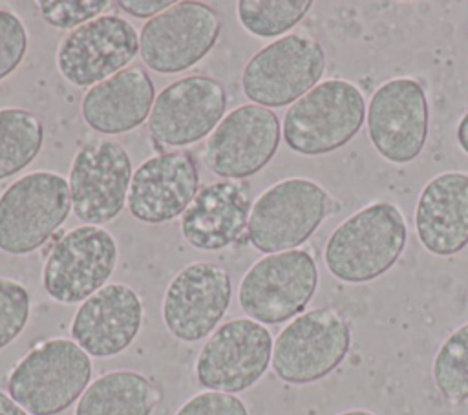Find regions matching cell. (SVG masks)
Wrapping results in <instances>:
<instances>
[{"label": "cell", "mask_w": 468, "mask_h": 415, "mask_svg": "<svg viewBox=\"0 0 468 415\" xmlns=\"http://www.w3.org/2000/svg\"><path fill=\"white\" fill-rule=\"evenodd\" d=\"M132 176V159L122 144L112 139L86 143L69 166L73 214L97 227L115 219L128 201Z\"/></svg>", "instance_id": "7c38bea8"}, {"label": "cell", "mask_w": 468, "mask_h": 415, "mask_svg": "<svg viewBox=\"0 0 468 415\" xmlns=\"http://www.w3.org/2000/svg\"><path fill=\"white\" fill-rule=\"evenodd\" d=\"M318 285L314 258L302 249L267 254L239 282L238 303L258 324H282L311 302Z\"/></svg>", "instance_id": "ba28073f"}, {"label": "cell", "mask_w": 468, "mask_h": 415, "mask_svg": "<svg viewBox=\"0 0 468 415\" xmlns=\"http://www.w3.org/2000/svg\"><path fill=\"white\" fill-rule=\"evenodd\" d=\"M0 415H29L20 404H16L7 393L0 389Z\"/></svg>", "instance_id": "1f68e13d"}, {"label": "cell", "mask_w": 468, "mask_h": 415, "mask_svg": "<svg viewBox=\"0 0 468 415\" xmlns=\"http://www.w3.org/2000/svg\"><path fill=\"white\" fill-rule=\"evenodd\" d=\"M139 53V35L122 16L101 15L71 29L57 48V68L66 82L95 86L124 69Z\"/></svg>", "instance_id": "5bb4252c"}, {"label": "cell", "mask_w": 468, "mask_h": 415, "mask_svg": "<svg viewBox=\"0 0 468 415\" xmlns=\"http://www.w3.org/2000/svg\"><path fill=\"white\" fill-rule=\"evenodd\" d=\"M174 415H249L241 399L221 391H203L190 397Z\"/></svg>", "instance_id": "f546056e"}, {"label": "cell", "mask_w": 468, "mask_h": 415, "mask_svg": "<svg viewBox=\"0 0 468 415\" xmlns=\"http://www.w3.org/2000/svg\"><path fill=\"white\" fill-rule=\"evenodd\" d=\"M428 121L426 91L410 77L386 80L367 104L369 141L386 161L395 165H406L422 152Z\"/></svg>", "instance_id": "2e32d148"}, {"label": "cell", "mask_w": 468, "mask_h": 415, "mask_svg": "<svg viewBox=\"0 0 468 415\" xmlns=\"http://www.w3.org/2000/svg\"><path fill=\"white\" fill-rule=\"evenodd\" d=\"M366 104L360 90L344 79L318 82L289 106L282 133L302 155H325L347 144L362 128Z\"/></svg>", "instance_id": "277c9868"}, {"label": "cell", "mask_w": 468, "mask_h": 415, "mask_svg": "<svg viewBox=\"0 0 468 415\" xmlns=\"http://www.w3.org/2000/svg\"><path fill=\"white\" fill-rule=\"evenodd\" d=\"M199 190V170L185 150L161 152L143 161L132 176L128 210L143 223H165L188 208Z\"/></svg>", "instance_id": "ac0fdd59"}, {"label": "cell", "mask_w": 468, "mask_h": 415, "mask_svg": "<svg viewBox=\"0 0 468 415\" xmlns=\"http://www.w3.org/2000/svg\"><path fill=\"white\" fill-rule=\"evenodd\" d=\"M26 49L27 29L22 18L9 9H0V80L20 66Z\"/></svg>", "instance_id": "f1b7e54d"}, {"label": "cell", "mask_w": 468, "mask_h": 415, "mask_svg": "<svg viewBox=\"0 0 468 415\" xmlns=\"http://www.w3.org/2000/svg\"><path fill=\"white\" fill-rule=\"evenodd\" d=\"M71 210L64 176L38 170L15 179L0 194V250L22 256L42 247Z\"/></svg>", "instance_id": "5b68a950"}, {"label": "cell", "mask_w": 468, "mask_h": 415, "mask_svg": "<svg viewBox=\"0 0 468 415\" xmlns=\"http://www.w3.org/2000/svg\"><path fill=\"white\" fill-rule=\"evenodd\" d=\"M159 388L143 373L115 369L95 378L75 406V415H152Z\"/></svg>", "instance_id": "603a6c76"}, {"label": "cell", "mask_w": 468, "mask_h": 415, "mask_svg": "<svg viewBox=\"0 0 468 415\" xmlns=\"http://www.w3.org/2000/svg\"><path fill=\"white\" fill-rule=\"evenodd\" d=\"M143 325V302L124 283H106L86 298L73 314L69 333L90 356L108 358L122 353Z\"/></svg>", "instance_id": "d6986e66"}, {"label": "cell", "mask_w": 468, "mask_h": 415, "mask_svg": "<svg viewBox=\"0 0 468 415\" xmlns=\"http://www.w3.org/2000/svg\"><path fill=\"white\" fill-rule=\"evenodd\" d=\"M227 110V91L207 75H188L165 86L152 104L148 133L165 146H186L216 130Z\"/></svg>", "instance_id": "e0dca14e"}, {"label": "cell", "mask_w": 468, "mask_h": 415, "mask_svg": "<svg viewBox=\"0 0 468 415\" xmlns=\"http://www.w3.org/2000/svg\"><path fill=\"white\" fill-rule=\"evenodd\" d=\"M311 0H239L236 15L245 31L260 38L285 37L311 9Z\"/></svg>", "instance_id": "d4e9b609"}, {"label": "cell", "mask_w": 468, "mask_h": 415, "mask_svg": "<svg viewBox=\"0 0 468 415\" xmlns=\"http://www.w3.org/2000/svg\"><path fill=\"white\" fill-rule=\"evenodd\" d=\"M155 101L150 75L141 68H124L91 86L82 99L84 122L104 135H117L141 126Z\"/></svg>", "instance_id": "7402d4cb"}, {"label": "cell", "mask_w": 468, "mask_h": 415, "mask_svg": "<svg viewBox=\"0 0 468 415\" xmlns=\"http://www.w3.org/2000/svg\"><path fill=\"white\" fill-rule=\"evenodd\" d=\"M44 143L42 121L24 108H0V181L24 170Z\"/></svg>", "instance_id": "cb8c5ba5"}, {"label": "cell", "mask_w": 468, "mask_h": 415, "mask_svg": "<svg viewBox=\"0 0 468 415\" xmlns=\"http://www.w3.org/2000/svg\"><path fill=\"white\" fill-rule=\"evenodd\" d=\"M455 135H457V143H459L461 150L468 155V112H464V115L461 117Z\"/></svg>", "instance_id": "d6a6232c"}, {"label": "cell", "mask_w": 468, "mask_h": 415, "mask_svg": "<svg viewBox=\"0 0 468 415\" xmlns=\"http://www.w3.org/2000/svg\"><path fill=\"white\" fill-rule=\"evenodd\" d=\"M232 298L227 269L210 261L185 265L168 283L161 314L166 329L181 342H197L212 335Z\"/></svg>", "instance_id": "9a60e30c"}, {"label": "cell", "mask_w": 468, "mask_h": 415, "mask_svg": "<svg viewBox=\"0 0 468 415\" xmlns=\"http://www.w3.org/2000/svg\"><path fill=\"white\" fill-rule=\"evenodd\" d=\"M115 238L97 225H80L51 247L42 287L58 303H80L106 285L117 265Z\"/></svg>", "instance_id": "9c48e42d"}, {"label": "cell", "mask_w": 468, "mask_h": 415, "mask_svg": "<svg viewBox=\"0 0 468 415\" xmlns=\"http://www.w3.org/2000/svg\"><path fill=\"white\" fill-rule=\"evenodd\" d=\"M415 230L435 256H452L468 245V176L444 172L430 179L415 207Z\"/></svg>", "instance_id": "44dd1931"}, {"label": "cell", "mask_w": 468, "mask_h": 415, "mask_svg": "<svg viewBox=\"0 0 468 415\" xmlns=\"http://www.w3.org/2000/svg\"><path fill=\"white\" fill-rule=\"evenodd\" d=\"M29 309L27 289L13 278L0 276V349L9 346L26 329Z\"/></svg>", "instance_id": "4316f807"}, {"label": "cell", "mask_w": 468, "mask_h": 415, "mask_svg": "<svg viewBox=\"0 0 468 415\" xmlns=\"http://www.w3.org/2000/svg\"><path fill=\"white\" fill-rule=\"evenodd\" d=\"M221 20L203 2H174L150 18L139 33V55L157 73H179L197 64L216 46Z\"/></svg>", "instance_id": "8fae6325"}, {"label": "cell", "mask_w": 468, "mask_h": 415, "mask_svg": "<svg viewBox=\"0 0 468 415\" xmlns=\"http://www.w3.org/2000/svg\"><path fill=\"white\" fill-rule=\"evenodd\" d=\"M90 378V355L73 340L49 338L11 369L7 393L29 415H58L82 397Z\"/></svg>", "instance_id": "3957f363"}, {"label": "cell", "mask_w": 468, "mask_h": 415, "mask_svg": "<svg viewBox=\"0 0 468 415\" xmlns=\"http://www.w3.org/2000/svg\"><path fill=\"white\" fill-rule=\"evenodd\" d=\"M280 135L282 124L271 108L241 104L229 112L208 135L203 163L221 179L241 181L274 157Z\"/></svg>", "instance_id": "4fadbf2b"}, {"label": "cell", "mask_w": 468, "mask_h": 415, "mask_svg": "<svg viewBox=\"0 0 468 415\" xmlns=\"http://www.w3.org/2000/svg\"><path fill=\"white\" fill-rule=\"evenodd\" d=\"M272 336L263 324L234 318L219 325L201 347L196 378L208 391L239 393L252 388L272 358Z\"/></svg>", "instance_id": "30bf717a"}, {"label": "cell", "mask_w": 468, "mask_h": 415, "mask_svg": "<svg viewBox=\"0 0 468 415\" xmlns=\"http://www.w3.org/2000/svg\"><path fill=\"white\" fill-rule=\"evenodd\" d=\"M172 0H119L117 5L135 18H154L155 15L168 9Z\"/></svg>", "instance_id": "4dcf8cb0"}, {"label": "cell", "mask_w": 468, "mask_h": 415, "mask_svg": "<svg viewBox=\"0 0 468 415\" xmlns=\"http://www.w3.org/2000/svg\"><path fill=\"white\" fill-rule=\"evenodd\" d=\"M338 208V201L316 181L287 177L256 197L249 214L247 238L263 254L292 250Z\"/></svg>", "instance_id": "7a4b0ae2"}, {"label": "cell", "mask_w": 468, "mask_h": 415, "mask_svg": "<svg viewBox=\"0 0 468 415\" xmlns=\"http://www.w3.org/2000/svg\"><path fill=\"white\" fill-rule=\"evenodd\" d=\"M112 2L108 0H38V11L46 24L57 29H75L97 18Z\"/></svg>", "instance_id": "83f0119b"}, {"label": "cell", "mask_w": 468, "mask_h": 415, "mask_svg": "<svg viewBox=\"0 0 468 415\" xmlns=\"http://www.w3.org/2000/svg\"><path fill=\"white\" fill-rule=\"evenodd\" d=\"M249 188L241 181L221 179L201 186L181 216V234L197 250H221L247 230Z\"/></svg>", "instance_id": "ffe728a7"}, {"label": "cell", "mask_w": 468, "mask_h": 415, "mask_svg": "<svg viewBox=\"0 0 468 415\" xmlns=\"http://www.w3.org/2000/svg\"><path fill=\"white\" fill-rule=\"evenodd\" d=\"M433 380L446 400H468V322L439 347L433 358Z\"/></svg>", "instance_id": "484cf974"}, {"label": "cell", "mask_w": 468, "mask_h": 415, "mask_svg": "<svg viewBox=\"0 0 468 415\" xmlns=\"http://www.w3.org/2000/svg\"><path fill=\"white\" fill-rule=\"evenodd\" d=\"M338 415H375V413H371L367 410H347V411H342Z\"/></svg>", "instance_id": "836d02e7"}, {"label": "cell", "mask_w": 468, "mask_h": 415, "mask_svg": "<svg viewBox=\"0 0 468 415\" xmlns=\"http://www.w3.org/2000/svg\"><path fill=\"white\" fill-rule=\"evenodd\" d=\"M324 69L325 51L318 40L291 33L250 57L241 73V90L252 104L282 108L313 90Z\"/></svg>", "instance_id": "52a82bcc"}, {"label": "cell", "mask_w": 468, "mask_h": 415, "mask_svg": "<svg viewBox=\"0 0 468 415\" xmlns=\"http://www.w3.org/2000/svg\"><path fill=\"white\" fill-rule=\"evenodd\" d=\"M351 347L347 320L333 307L294 316L272 344V369L287 384H311L327 377Z\"/></svg>", "instance_id": "8992f818"}, {"label": "cell", "mask_w": 468, "mask_h": 415, "mask_svg": "<svg viewBox=\"0 0 468 415\" xmlns=\"http://www.w3.org/2000/svg\"><path fill=\"white\" fill-rule=\"evenodd\" d=\"M406 236V219L397 205L371 203L333 230L324 249L325 267L347 283L371 282L397 263Z\"/></svg>", "instance_id": "6da1fadb"}]
</instances>
